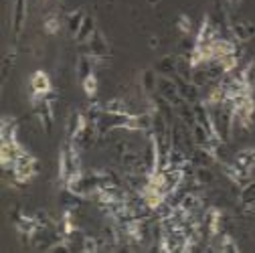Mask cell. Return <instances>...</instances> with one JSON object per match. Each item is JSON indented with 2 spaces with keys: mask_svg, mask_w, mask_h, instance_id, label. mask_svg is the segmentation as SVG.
I'll return each instance as SVG.
<instances>
[{
  "mask_svg": "<svg viewBox=\"0 0 255 253\" xmlns=\"http://www.w3.org/2000/svg\"><path fill=\"white\" fill-rule=\"evenodd\" d=\"M51 93H53V83H51V77H49L47 71L39 69L28 77V98H30V102L47 98V96H51Z\"/></svg>",
  "mask_w": 255,
  "mask_h": 253,
  "instance_id": "3",
  "label": "cell"
},
{
  "mask_svg": "<svg viewBox=\"0 0 255 253\" xmlns=\"http://www.w3.org/2000/svg\"><path fill=\"white\" fill-rule=\"evenodd\" d=\"M229 28H231L233 41H237V43H247V41H251L255 37V24L249 22V20H243V18L231 20Z\"/></svg>",
  "mask_w": 255,
  "mask_h": 253,
  "instance_id": "9",
  "label": "cell"
},
{
  "mask_svg": "<svg viewBox=\"0 0 255 253\" xmlns=\"http://www.w3.org/2000/svg\"><path fill=\"white\" fill-rule=\"evenodd\" d=\"M26 148L16 140H8V142H0V164H2V168L8 172L12 168V164L20 158V154L24 152Z\"/></svg>",
  "mask_w": 255,
  "mask_h": 253,
  "instance_id": "5",
  "label": "cell"
},
{
  "mask_svg": "<svg viewBox=\"0 0 255 253\" xmlns=\"http://www.w3.org/2000/svg\"><path fill=\"white\" fill-rule=\"evenodd\" d=\"M85 16H87V14H85L81 8H77V10H73V12L67 14V30H69L71 37H75V35L79 33V28H81Z\"/></svg>",
  "mask_w": 255,
  "mask_h": 253,
  "instance_id": "20",
  "label": "cell"
},
{
  "mask_svg": "<svg viewBox=\"0 0 255 253\" xmlns=\"http://www.w3.org/2000/svg\"><path fill=\"white\" fill-rule=\"evenodd\" d=\"M241 73V77H243V81H245V85L247 87H251V89H255V59H251L247 65L239 71Z\"/></svg>",
  "mask_w": 255,
  "mask_h": 253,
  "instance_id": "25",
  "label": "cell"
},
{
  "mask_svg": "<svg viewBox=\"0 0 255 253\" xmlns=\"http://www.w3.org/2000/svg\"><path fill=\"white\" fill-rule=\"evenodd\" d=\"M43 28H45L47 35H57L59 30H61V18H59V14H57V12H49V14L45 16Z\"/></svg>",
  "mask_w": 255,
  "mask_h": 253,
  "instance_id": "24",
  "label": "cell"
},
{
  "mask_svg": "<svg viewBox=\"0 0 255 253\" xmlns=\"http://www.w3.org/2000/svg\"><path fill=\"white\" fill-rule=\"evenodd\" d=\"M219 28L217 24L213 22V18L209 14H205L199 30H197V37H195V45H211L215 39H219Z\"/></svg>",
  "mask_w": 255,
  "mask_h": 253,
  "instance_id": "8",
  "label": "cell"
},
{
  "mask_svg": "<svg viewBox=\"0 0 255 253\" xmlns=\"http://www.w3.org/2000/svg\"><path fill=\"white\" fill-rule=\"evenodd\" d=\"M87 122H89V120H87L85 112H73V114L69 116V122H67V140L75 142V140L81 136V132L85 130Z\"/></svg>",
  "mask_w": 255,
  "mask_h": 253,
  "instance_id": "11",
  "label": "cell"
},
{
  "mask_svg": "<svg viewBox=\"0 0 255 253\" xmlns=\"http://www.w3.org/2000/svg\"><path fill=\"white\" fill-rule=\"evenodd\" d=\"M81 87H83V91H85V96H87L89 100H93L95 96H98V87H100V83H98V75H95V73L87 75V77L81 81Z\"/></svg>",
  "mask_w": 255,
  "mask_h": 253,
  "instance_id": "23",
  "label": "cell"
},
{
  "mask_svg": "<svg viewBox=\"0 0 255 253\" xmlns=\"http://www.w3.org/2000/svg\"><path fill=\"white\" fill-rule=\"evenodd\" d=\"M233 164L239 170H243L247 174H253V170H255V148H243V150H239L235 154V158H233Z\"/></svg>",
  "mask_w": 255,
  "mask_h": 253,
  "instance_id": "13",
  "label": "cell"
},
{
  "mask_svg": "<svg viewBox=\"0 0 255 253\" xmlns=\"http://www.w3.org/2000/svg\"><path fill=\"white\" fill-rule=\"evenodd\" d=\"M225 2H227L231 8H239V4L243 2V0H225Z\"/></svg>",
  "mask_w": 255,
  "mask_h": 253,
  "instance_id": "29",
  "label": "cell"
},
{
  "mask_svg": "<svg viewBox=\"0 0 255 253\" xmlns=\"http://www.w3.org/2000/svg\"><path fill=\"white\" fill-rule=\"evenodd\" d=\"M18 134V122L12 116H4L2 122H0V140L8 142V140H16Z\"/></svg>",
  "mask_w": 255,
  "mask_h": 253,
  "instance_id": "15",
  "label": "cell"
},
{
  "mask_svg": "<svg viewBox=\"0 0 255 253\" xmlns=\"http://www.w3.org/2000/svg\"><path fill=\"white\" fill-rule=\"evenodd\" d=\"M104 112L106 114H114V116H128V114H132L130 108H128V104L124 100H108L104 104Z\"/></svg>",
  "mask_w": 255,
  "mask_h": 253,
  "instance_id": "21",
  "label": "cell"
},
{
  "mask_svg": "<svg viewBox=\"0 0 255 253\" xmlns=\"http://www.w3.org/2000/svg\"><path fill=\"white\" fill-rule=\"evenodd\" d=\"M79 146L71 140H67L61 146V154H59V180L63 184H67L71 178H75L81 172V154H79Z\"/></svg>",
  "mask_w": 255,
  "mask_h": 253,
  "instance_id": "1",
  "label": "cell"
},
{
  "mask_svg": "<svg viewBox=\"0 0 255 253\" xmlns=\"http://www.w3.org/2000/svg\"><path fill=\"white\" fill-rule=\"evenodd\" d=\"M95 63H98V61H95L93 57H89V55H85V53L77 59V77H79V81H83L87 75L95 73V71H93Z\"/></svg>",
  "mask_w": 255,
  "mask_h": 253,
  "instance_id": "19",
  "label": "cell"
},
{
  "mask_svg": "<svg viewBox=\"0 0 255 253\" xmlns=\"http://www.w3.org/2000/svg\"><path fill=\"white\" fill-rule=\"evenodd\" d=\"M26 20V0H12V14H10V26H12V35L18 37L24 28Z\"/></svg>",
  "mask_w": 255,
  "mask_h": 253,
  "instance_id": "10",
  "label": "cell"
},
{
  "mask_svg": "<svg viewBox=\"0 0 255 253\" xmlns=\"http://www.w3.org/2000/svg\"><path fill=\"white\" fill-rule=\"evenodd\" d=\"M217 251H229V253H237L239 251V245L237 241L231 237V235H217V245H215Z\"/></svg>",
  "mask_w": 255,
  "mask_h": 253,
  "instance_id": "22",
  "label": "cell"
},
{
  "mask_svg": "<svg viewBox=\"0 0 255 253\" xmlns=\"http://www.w3.org/2000/svg\"><path fill=\"white\" fill-rule=\"evenodd\" d=\"M140 85L146 96H154V91L158 89V73L156 69H144L140 75Z\"/></svg>",
  "mask_w": 255,
  "mask_h": 253,
  "instance_id": "17",
  "label": "cell"
},
{
  "mask_svg": "<svg viewBox=\"0 0 255 253\" xmlns=\"http://www.w3.org/2000/svg\"><path fill=\"white\" fill-rule=\"evenodd\" d=\"M8 172H10V176H12L14 182L26 184V182H30V180L37 176V172H39V160L28 150H24Z\"/></svg>",
  "mask_w": 255,
  "mask_h": 253,
  "instance_id": "2",
  "label": "cell"
},
{
  "mask_svg": "<svg viewBox=\"0 0 255 253\" xmlns=\"http://www.w3.org/2000/svg\"><path fill=\"white\" fill-rule=\"evenodd\" d=\"M14 49H8L6 51V55H4V69H2V77H4V81L8 79V71H10V67L14 65Z\"/></svg>",
  "mask_w": 255,
  "mask_h": 253,
  "instance_id": "28",
  "label": "cell"
},
{
  "mask_svg": "<svg viewBox=\"0 0 255 253\" xmlns=\"http://www.w3.org/2000/svg\"><path fill=\"white\" fill-rule=\"evenodd\" d=\"M102 245H100V241L95 239V237H91V235H83L81 237V251H89V253H93V251H98Z\"/></svg>",
  "mask_w": 255,
  "mask_h": 253,
  "instance_id": "27",
  "label": "cell"
},
{
  "mask_svg": "<svg viewBox=\"0 0 255 253\" xmlns=\"http://www.w3.org/2000/svg\"><path fill=\"white\" fill-rule=\"evenodd\" d=\"M156 93L160 96L164 102H168L174 110L184 102V98L180 96V91H178V85L172 77H166V75H158V89Z\"/></svg>",
  "mask_w": 255,
  "mask_h": 253,
  "instance_id": "4",
  "label": "cell"
},
{
  "mask_svg": "<svg viewBox=\"0 0 255 253\" xmlns=\"http://www.w3.org/2000/svg\"><path fill=\"white\" fill-rule=\"evenodd\" d=\"M83 45H85V55L93 57L95 61H102L110 55V45H108V41H106V37H104V33L100 28L95 30V33L91 35V39Z\"/></svg>",
  "mask_w": 255,
  "mask_h": 253,
  "instance_id": "7",
  "label": "cell"
},
{
  "mask_svg": "<svg viewBox=\"0 0 255 253\" xmlns=\"http://www.w3.org/2000/svg\"><path fill=\"white\" fill-rule=\"evenodd\" d=\"M33 104V112L41 124V128L49 134L53 130V102H51V96L47 98H41L37 102H30Z\"/></svg>",
  "mask_w": 255,
  "mask_h": 253,
  "instance_id": "6",
  "label": "cell"
},
{
  "mask_svg": "<svg viewBox=\"0 0 255 253\" xmlns=\"http://www.w3.org/2000/svg\"><path fill=\"white\" fill-rule=\"evenodd\" d=\"M223 172H225V176H227L237 188H243V186H247V184L253 180V174H247V172L239 170L233 162H223Z\"/></svg>",
  "mask_w": 255,
  "mask_h": 253,
  "instance_id": "12",
  "label": "cell"
},
{
  "mask_svg": "<svg viewBox=\"0 0 255 253\" xmlns=\"http://www.w3.org/2000/svg\"><path fill=\"white\" fill-rule=\"evenodd\" d=\"M176 28L180 30L182 35H190V33H193V20H190V16L188 14H178Z\"/></svg>",
  "mask_w": 255,
  "mask_h": 253,
  "instance_id": "26",
  "label": "cell"
},
{
  "mask_svg": "<svg viewBox=\"0 0 255 253\" xmlns=\"http://www.w3.org/2000/svg\"><path fill=\"white\" fill-rule=\"evenodd\" d=\"M221 211L217 207H211L207 213H205V227H207V233L211 239H215L219 235V229H221Z\"/></svg>",
  "mask_w": 255,
  "mask_h": 253,
  "instance_id": "14",
  "label": "cell"
},
{
  "mask_svg": "<svg viewBox=\"0 0 255 253\" xmlns=\"http://www.w3.org/2000/svg\"><path fill=\"white\" fill-rule=\"evenodd\" d=\"M178 65H180V61L176 57H162L160 61L156 63V73L158 75H166V77H174L178 73Z\"/></svg>",
  "mask_w": 255,
  "mask_h": 253,
  "instance_id": "16",
  "label": "cell"
},
{
  "mask_svg": "<svg viewBox=\"0 0 255 253\" xmlns=\"http://www.w3.org/2000/svg\"><path fill=\"white\" fill-rule=\"evenodd\" d=\"M98 30V26H95V18L91 16V14H87L85 16V20H83V24H81V28H79V33L73 37L79 45H83V43H87L89 39H91V35Z\"/></svg>",
  "mask_w": 255,
  "mask_h": 253,
  "instance_id": "18",
  "label": "cell"
}]
</instances>
